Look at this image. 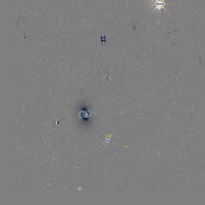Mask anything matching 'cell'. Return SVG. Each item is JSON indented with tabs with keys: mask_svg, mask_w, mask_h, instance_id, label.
Segmentation results:
<instances>
[{
	"mask_svg": "<svg viewBox=\"0 0 205 205\" xmlns=\"http://www.w3.org/2000/svg\"><path fill=\"white\" fill-rule=\"evenodd\" d=\"M149 4L155 7L153 10L154 12L157 10L159 12H161V9H165L166 6L165 0H150V3Z\"/></svg>",
	"mask_w": 205,
	"mask_h": 205,
	"instance_id": "obj_1",
	"label": "cell"
}]
</instances>
